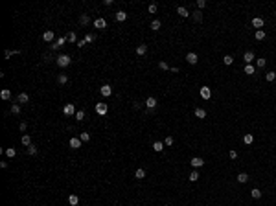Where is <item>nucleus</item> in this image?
Here are the masks:
<instances>
[{
    "label": "nucleus",
    "mask_w": 276,
    "mask_h": 206,
    "mask_svg": "<svg viewBox=\"0 0 276 206\" xmlns=\"http://www.w3.org/2000/svg\"><path fill=\"white\" fill-rule=\"evenodd\" d=\"M55 63H57V66H61V68H66L70 63H72V59H70V55L66 54H61L57 59H55Z\"/></svg>",
    "instance_id": "f257e3e1"
},
{
    "label": "nucleus",
    "mask_w": 276,
    "mask_h": 206,
    "mask_svg": "<svg viewBox=\"0 0 276 206\" xmlns=\"http://www.w3.org/2000/svg\"><path fill=\"white\" fill-rule=\"evenodd\" d=\"M199 96L203 98V99H206V101H210V99H212V88L206 87V85H203V87L199 88Z\"/></svg>",
    "instance_id": "f03ea898"
},
{
    "label": "nucleus",
    "mask_w": 276,
    "mask_h": 206,
    "mask_svg": "<svg viewBox=\"0 0 276 206\" xmlns=\"http://www.w3.org/2000/svg\"><path fill=\"white\" fill-rule=\"evenodd\" d=\"M190 164H192L193 169H201V167L204 166V158H203V156H193L192 160H190Z\"/></svg>",
    "instance_id": "7ed1b4c3"
},
{
    "label": "nucleus",
    "mask_w": 276,
    "mask_h": 206,
    "mask_svg": "<svg viewBox=\"0 0 276 206\" xmlns=\"http://www.w3.org/2000/svg\"><path fill=\"white\" fill-rule=\"evenodd\" d=\"M186 63L192 65V66H195V65L199 63V55L195 54V52H188V54H186Z\"/></svg>",
    "instance_id": "20e7f679"
},
{
    "label": "nucleus",
    "mask_w": 276,
    "mask_h": 206,
    "mask_svg": "<svg viewBox=\"0 0 276 206\" xmlns=\"http://www.w3.org/2000/svg\"><path fill=\"white\" fill-rule=\"evenodd\" d=\"M146 107L147 109H157L158 107V99L155 96H147V99H146Z\"/></svg>",
    "instance_id": "39448f33"
},
{
    "label": "nucleus",
    "mask_w": 276,
    "mask_h": 206,
    "mask_svg": "<svg viewBox=\"0 0 276 206\" xmlns=\"http://www.w3.org/2000/svg\"><path fill=\"white\" fill-rule=\"evenodd\" d=\"M250 24H252V28H256V29H262L263 24H265V20H263V17H254V18L250 20Z\"/></svg>",
    "instance_id": "423d86ee"
},
{
    "label": "nucleus",
    "mask_w": 276,
    "mask_h": 206,
    "mask_svg": "<svg viewBox=\"0 0 276 206\" xmlns=\"http://www.w3.org/2000/svg\"><path fill=\"white\" fill-rule=\"evenodd\" d=\"M63 112H65V116H76V107H74V103H66V105L63 107Z\"/></svg>",
    "instance_id": "0eeeda50"
},
{
    "label": "nucleus",
    "mask_w": 276,
    "mask_h": 206,
    "mask_svg": "<svg viewBox=\"0 0 276 206\" xmlns=\"http://www.w3.org/2000/svg\"><path fill=\"white\" fill-rule=\"evenodd\" d=\"M96 112L99 114V116H105L107 114V110H109V107H107V103H96Z\"/></svg>",
    "instance_id": "6e6552de"
},
{
    "label": "nucleus",
    "mask_w": 276,
    "mask_h": 206,
    "mask_svg": "<svg viewBox=\"0 0 276 206\" xmlns=\"http://www.w3.org/2000/svg\"><path fill=\"white\" fill-rule=\"evenodd\" d=\"M193 114H195V118H199V120H204L208 116V112L203 107H195V110H193Z\"/></svg>",
    "instance_id": "1a4fd4ad"
},
{
    "label": "nucleus",
    "mask_w": 276,
    "mask_h": 206,
    "mask_svg": "<svg viewBox=\"0 0 276 206\" xmlns=\"http://www.w3.org/2000/svg\"><path fill=\"white\" fill-rule=\"evenodd\" d=\"M254 59H256V55H254V52H252V50H247V52L243 54V61H245V65H250Z\"/></svg>",
    "instance_id": "9d476101"
},
{
    "label": "nucleus",
    "mask_w": 276,
    "mask_h": 206,
    "mask_svg": "<svg viewBox=\"0 0 276 206\" xmlns=\"http://www.w3.org/2000/svg\"><path fill=\"white\" fill-rule=\"evenodd\" d=\"M236 179H237V182H239V184H247L248 180H250V175H248V173H245V171H241V173H237V177H236Z\"/></svg>",
    "instance_id": "9b49d317"
},
{
    "label": "nucleus",
    "mask_w": 276,
    "mask_h": 206,
    "mask_svg": "<svg viewBox=\"0 0 276 206\" xmlns=\"http://www.w3.org/2000/svg\"><path fill=\"white\" fill-rule=\"evenodd\" d=\"M151 147H153V151H155V153H162L166 145H164V142H160V140H155Z\"/></svg>",
    "instance_id": "f8f14e48"
},
{
    "label": "nucleus",
    "mask_w": 276,
    "mask_h": 206,
    "mask_svg": "<svg viewBox=\"0 0 276 206\" xmlns=\"http://www.w3.org/2000/svg\"><path fill=\"white\" fill-rule=\"evenodd\" d=\"M177 15H179L180 18H188V17H190V11H188V8H184V6H179V8H177Z\"/></svg>",
    "instance_id": "ddd939ff"
},
{
    "label": "nucleus",
    "mask_w": 276,
    "mask_h": 206,
    "mask_svg": "<svg viewBox=\"0 0 276 206\" xmlns=\"http://www.w3.org/2000/svg\"><path fill=\"white\" fill-rule=\"evenodd\" d=\"M254 39H256L258 42L265 41V39H267V33H265V29H256V31H254Z\"/></svg>",
    "instance_id": "4468645a"
},
{
    "label": "nucleus",
    "mask_w": 276,
    "mask_h": 206,
    "mask_svg": "<svg viewBox=\"0 0 276 206\" xmlns=\"http://www.w3.org/2000/svg\"><path fill=\"white\" fill-rule=\"evenodd\" d=\"M99 94L105 96V98H109L110 94H112V87H110V85H103V87L99 88Z\"/></svg>",
    "instance_id": "2eb2a0df"
},
{
    "label": "nucleus",
    "mask_w": 276,
    "mask_h": 206,
    "mask_svg": "<svg viewBox=\"0 0 276 206\" xmlns=\"http://www.w3.org/2000/svg\"><path fill=\"white\" fill-rule=\"evenodd\" d=\"M243 144H245V145H252V144H254V135H252V133H245V135H243Z\"/></svg>",
    "instance_id": "dca6fc26"
},
{
    "label": "nucleus",
    "mask_w": 276,
    "mask_h": 206,
    "mask_svg": "<svg viewBox=\"0 0 276 206\" xmlns=\"http://www.w3.org/2000/svg\"><path fill=\"white\" fill-rule=\"evenodd\" d=\"M223 65L225 66H232L234 65V55H230V54L223 55Z\"/></svg>",
    "instance_id": "f3484780"
},
{
    "label": "nucleus",
    "mask_w": 276,
    "mask_h": 206,
    "mask_svg": "<svg viewBox=\"0 0 276 206\" xmlns=\"http://www.w3.org/2000/svg\"><path fill=\"white\" fill-rule=\"evenodd\" d=\"M262 195H263V192L260 190V188H252V190H250V197H252V199H256V201H260V199H262Z\"/></svg>",
    "instance_id": "a211bd4d"
},
{
    "label": "nucleus",
    "mask_w": 276,
    "mask_h": 206,
    "mask_svg": "<svg viewBox=\"0 0 276 206\" xmlns=\"http://www.w3.org/2000/svg\"><path fill=\"white\" fill-rule=\"evenodd\" d=\"M94 26H96L98 29H105V28H107V20L99 17V18H96V20H94Z\"/></svg>",
    "instance_id": "6ab92c4d"
},
{
    "label": "nucleus",
    "mask_w": 276,
    "mask_h": 206,
    "mask_svg": "<svg viewBox=\"0 0 276 206\" xmlns=\"http://www.w3.org/2000/svg\"><path fill=\"white\" fill-rule=\"evenodd\" d=\"M199 179H201V173H199V169H193L192 173L188 175V180H190V182H197Z\"/></svg>",
    "instance_id": "aec40b11"
},
{
    "label": "nucleus",
    "mask_w": 276,
    "mask_h": 206,
    "mask_svg": "<svg viewBox=\"0 0 276 206\" xmlns=\"http://www.w3.org/2000/svg\"><path fill=\"white\" fill-rule=\"evenodd\" d=\"M265 81L267 83H274L276 81V72L274 70H269V72L265 74Z\"/></svg>",
    "instance_id": "412c9836"
},
{
    "label": "nucleus",
    "mask_w": 276,
    "mask_h": 206,
    "mask_svg": "<svg viewBox=\"0 0 276 206\" xmlns=\"http://www.w3.org/2000/svg\"><path fill=\"white\" fill-rule=\"evenodd\" d=\"M54 37H55V33L52 31V29H48V31H44V33H42V41H46V42L54 41Z\"/></svg>",
    "instance_id": "4be33fe9"
},
{
    "label": "nucleus",
    "mask_w": 276,
    "mask_h": 206,
    "mask_svg": "<svg viewBox=\"0 0 276 206\" xmlns=\"http://www.w3.org/2000/svg\"><path fill=\"white\" fill-rule=\"evenodd\" d=\"M81 140H79V138H70V147H72V149H79V147H81Z\"/></svg>",
    "instance_id": "5701e85b"
},
{
    "label": "nucleus",
    "mask_w": 276,
    "mask_h": 206,
    "mask_svg": "<svg viewBox=\"0 0 276 206\" xmlns=\"http://www.w3.org/2000/svg\"><path fill=\"white\" fill-rule=\"evenodd\" d=\"M146 54H147V44H138L136 46V55L142 57V55H146Z\"/></svg>",
    "instance_id": "b1692460"
},
{
    "label": "nucleus",
    "mask_w": 276,
    "mask_h": 206,
    "mask_svg": "<svg viewBox=\"0 0 276 206\" xmlns=\"http://www.w3.org/2000/svg\"><path fill=\"white\" fill-rule=\"evenodd\" d=\"M243 74H247V76H254V74H256V66H252V65H245Z\"/></svg>",
    "instance_id": "393cba45"
},
{
    "label": "nucleus",
    "mask_w": 276,
    "mask_h": 206,
    "mask_svg": "<svg viewBox=\"0 0 276 206\" xmlns=\"http://www.w3.org/2000/svg\"><path fill=\"white\" fill-rule=\"evenodd\" d=\"M135 179H138V180L146 179V169L144 167H138L136 171H135Z\"/></svg>",
    "instance_id": "a878e982"
},
{
    "label": "nucleus",
    "mask_w": 276,
    "mask_h": 206,
    "mask_svg": "<svg viewBox=\"0 0 276 206\" xmlns=\"http://www.w3.org/2000/svg\"><path fill=\"white\" fill-rule=\"evenodd\" d=\"M65 42H66V37H59V39H57V42H55V44H52V50H59Z\"/></svg>",
    "instance_id": "bb28decb"
},
{
    "label": "nucleus",
    "mask_w": 276,
    "mask_h": 206,
    "mask_svg": "<svg viewBox=\"0 0 276 206\" xmlns=\"http://www.w3.org/2000/svg\"><path fill=\"white\" fill-rule=\"evenodd\" d=\"M114 17H116V20H118V22L127 20V13H125V11H122V9H120V11H116V15H114Z\"/></svg>",
    "instance_id": "cd10ccee"
},
{
    "label": "nucleus",
    "mask_w": 276,
    "mask_h": 206,
    "mask_svg": "<svg viewBox=\"0 0 276 206\" xmlns=\"http://www.w3.org/2000/svg\"><path fill=\"white\" fill-rule=\"evenodd\" d=\"M192 17H193V20H195V22H199V24L203 22V11H199V9H197V11H193V13H192Z\"/></svg>",
    "instance_id": "c85d7f7f"
},
{
    "label": "nucleus",
    "mask_w": 276,
    "mask_h": 206,
    "mask_svg": "<svg viewBox=\"0 0 276 206\" xmlns=\"http://www.w3.org/2000/svg\"><path fill=\"white\" fill-rule=\"evenodd\" d=\"M160 28H162V22H160L158 18H155V20H151V29H153V31H158Z\"/></svg>",
    "instance_id": "c756f323"
},
{
    "label": "nucleus",
    "mask_w": 276,
    "mask_h": 206,
    "mask_svg": "<svg viewBox=\"0 0 276 206\" xmlns=\"http://www.w3.org/2000/svg\"><path fill=\"white\" fill-rule=\"evenodd\" d=\"M0 98H2V99H6V101H8V99H11V90H9V88H4V90L0 92Z\"/></svg>",
    "instance_id": "7c9ffc66"
},
{
    "label": "nucleus",
    "mask_w": 276,
    "mask_h": 206,
    "mask_svg": "<svg viewBox=\"0 0 276 206\" xmlns=\"http://www.w3.org/2000/svg\"><path fill=\"white\" fill-rule=\"evenodd\" d=\"M17 99H19V103H28V101H29V96H28L26 92H20Z\"/></svg>",
    "instance_id": "2f4dec72"
},
{
    "label": "nucleus",
    "mask_w": 276,
    "mask_h": 206,
    "mask_svg": "<svg viewBox=\"0 0 276 206\" xmlns=\"http://www.w3.org/2000/svg\"><path fill=\"white\" fill-rule=\"evenodd\" d=\"M169 65L166 63V61H158V70H162V72H169Z\"/></svg>",
    "instance_id": "473e14b6"
},
{
    "label": "nucleus",
    "mask_w": 276,
    "mask_h": 206,
    "mask_svg": "<svg viewBox=\"0 0 276 206\" xmlns=\"http://www.w3.org/2000/svg\"><path fill=\"white\" fill-rule=\"evenodd\" d=\"M195 6H197V9H199V11H203V9L208 6V2H206V0H197V2H195Z\"/></svg>",
    "instance_id": "72a5a7b5"
},
{
    "label": "nucleus",
    "mask_w": 276,
    "mask_h": 206,
    "mask_svg": "<svg viewBox=\"0 0 276 206\" xmlns=\"http://www.w3.org/2000/svg\"><path fill=\"white\" fill-rule=\"evenodd\" d=\"M68 203H70V206H77L79 197H77V195H68Z\"/></svg>",
    "instance_id": "f704fd0d"
},
{
    "label": "nucleus",
    "mask_w": 276,
    "mask_h": 206,
    "mask_svg": "<svg viewBox=\"0 0 276 206\" xmlns=\"http://www.w3.org/2000/svg\"><path fill=\"white\" fill-rule=\"evenodd\" d=\"M20 142H22V145L29 147V145H31V138H29V135H24V136L20 138Z\"/></svg>",
    "instance_id": "c9c22d12"
},
{
    "label": "nucleus",
    "mask_w": 276,
    "mask_h": 206,
    "mask_svg": "<svg viewBox=\"0 0 276 206\" xmlns=\"http://www.w3.org/2000/svg\"><path fill=\"white\" fill-rule=\"evenodd\" d=\"M88 22H90V17H88V15H81V17H79V24H81V26H87Z\"/></svg>",
    "instance_id": "e433bc0d"
},
{
    "label": "nucleus",
    "mask_w": 276,
    "mask_h": 206,
    "mask_svg": "<svg viewBox=\"0 0 276 206\" xmlns=\"http://www.w3.org/2000/svg\"><path fill=\"white\" fill-rule=\"evenodd\" d=\"M173 142H175V138L171 136V135L164 138V145H166V147H171V145H173Z\"/></svg>",
    "instance_id": "4c0bfd02"
},
{
    "label": "nucleus",
    "mask_w": 276,
    "mask_h": 206,
    "mask_svg": "<svg viewBox=\"0 0 276 206\" xmlns=\"http://www.w3.org/2000/svg\"><path fill=\"white\" fill-rule=\"evenodd\" d=\"M265 65H267V59H265V57H260V59H256V66H258V68H263Z\"/></svg>",
    "instance_id": "58836bf2"
},
{
    "label": "nucleus",
    "mask_w": 276,
    "mask_h": 206,
    "mask_svg": "<svg viewBox=\"0 0 276 206\" xmlns=\"http://www.w3.org/2000/svg\"><path fill=\"white\" fill-rule=\"evenodd\" d=\"M147 11H149L151 15H155L157 11H158V4H149V6H147Z\"/></svg>",
    "instance_id": "ea45409f"
},
{
    "label": "nucleus",
    "mask_w": 276,
    "mask_h": 206,
    "mask_svg": "<svg viewBox=\"0 0 276 206\" xmlns=\"http://www.w3.org/2000/svg\"><path fill=\"white\" fill-rule=\"evenodd\" d=\"M57 81H59V85H65V83H68V76H66V74H61V76L57 77Z\"/></svg>",
    "instance_id": "a19ab883"
},
{
    "label": "nucleus",
    "mask_w": 276,
    "mask_h": 206,
    "mask_svg": "<svg viewBox=\"0 0 276 206\" xmlns=\"http://www.w3.org/2000/svg\"><path fill=\"white\" fill-rule=\"evenodd\" d=\"M66 41H68V42H77V37H76V33H74V31H70L68 35H66Z\"/></svg>",
    "instance_id": "79ce46f5"
},
{
    "label": "nucleus",
    "mask_w": 276,
    "mask_h": 206,
    "mask_svg": "<svg viewBox=\"0 0 276 206\" xmlns=\"http://www.w3.org/2000/svg\"><path fill=\"white\" fill-rule=\"evenodd\" d=\"M20 54V50H6V52H4V55H6V57H11V55H19Z\"/></svg>",
    "instance_id": "37998d69"
},
{
    "label": "nucleus",
    "mask_w": 276,
    "mask_h": 206,
    "mask_svg": "<svg viewBox=\"0 0 276 206\" xmlns=\"http://www.w3.org/2000/svg\"><path fill=\"white\" fill-rule=\"evenodd\" d=\"M11 114H20V105H19V103H13V105H11Z\"/></svg>",
    "instance_id": "c03bdc74"
},
{
    "label": "nucleus",
    "mask_w": 276,
    "mask_h": 206,
    "mask_svg": "<svg viewBox=\"0 0 276 206\" xmlns=\"http://www.w3.org/2000/svg\"><path fill=\"white\" fill-rule=\"evenodd\" d=\"M228 156H230V160H237V156H239V153L236 151V149H230V151H228Z\"/></svg>",
    "instance_id": "a18cd8bd"
},
{
    "label": "nucleus",
    "mask_w": 276,
    "mask_h": 206,
    "mask_svg": "<svg viewBox=\"0 0 276 206\" xmlns=\"http://www.w3.org/2000/svg\"><path fill=\"white\" fill-rule=\"evenodd\" d=\"M4 153H6V155H8L9 158H13L15 155H17V151H15L13 147H8V149H6V151H4Z\"/></svg>",
    "instance_id": "49530a36"
},
{
    "label": "nucleus",
    "mask_w": 276,
    "mask_h": 206,
    "mask_svg": "<svg viewBox=\"0 0 276 206\" xmlns=\"http://www.w3.org/2000/svg\"><path fill=\"white\" fill-rule=\"evenodd\" d=\"M76 120H77V122L85 120V110H77V112H76Z\"/></svg>",
    "instance_id": "de8ad7c7"
},
{
    "label": "nucleus",
    "mask_w": 276,
    "mask_h": 206,
    "mask_svg": "<svg viewBox=\"0 0 276 206\" xmlns=\"http://www.w3.org/2000/svg\"><path fill=\"white\" fill-rule=\"evenodd\" d=\"M94 39H96V37H94V33H87V35H85V42H87V44H88V42H92Z\"/></svg>",
    "instance_id": "09e8293b"
},
{
    "label": "nucleus",
    "mask_w": 276,
    "mask_h": 206,
    "mask_svg": "<svg viewBox=\"0 0 276 206\" xmlns=\"http://www.w3.org/2000/svg\"><path fill=\"white\" fill-rule=\"evenodd\" d=\"M79 140H81V142H88V140H90V135H88V133H81V135H79Z\"/></svg>",
    "instance_id": "8fccbe9b"
},
{
    "label": "nucleus",
    "mask_w": 276,
    "mask_h": 206,
    "mask_svg": "<svg viewBox=\"0 0 276 206\" xmlns=\"http://www.w3.org/2000/svg\"><path fill=\"white\" fill-rule=\"evenodd\" d=\"M28 153H29V155H37V147H35V145L31 144V145L28 147Z\"/></svg>",
    "instance_id": "3c124183"
},
{
    "label": "nucleus",
    "mask_w": 276,
    "mask_h": 206,
    "mask_svg": "<svg viewBox=\"0 0 276 206\" xmlns=\"http://www.w3.org/2000/svg\"><path fill=\"white\" fill-rule=\"evenodd\" d=\"M169 72H171V74H179L180 68H179V66H171V68H169Z\"/></svg>",
    "instance_id": "603ef678"
},
{
    "label": "nucleus",
    "mask_w": 276,
    "mask_h": 206,
    "mask_svg": "<svg viewBox=\"0 0 276 206\" xmlns=\"http://www.w3.org/2000/svg\"><path fill=\"white\" fill-rule=\"evenodd\" d=\"M85 44H87V42H85V39H81V41H77V46H79V48H83Z\"/></svg>",
    "instance_id": "864d4df0"
},
{
    "label": "nucleus",
    "mask_w": 276,
    "mask_h": 206,
    "mask_svg": "<svg viewBox=\"0 0 276 206\" xmlns=\"http://www.w3.org/2000/svg\"><path fill=\"white\" fill-rule=\"evenodd\" d=\"M135 109H142V103H138V101H135V105H133Z\"/></svg>",
    "instance_id": "5fc2aeb1"
},
{
    "label": "nucleus",
    "mask_w": 276,
    "mask_h": 206,
    "mask_svg": "<svg viewBox=\"0 0 276 206\" xmlns=\"http://www.w3.org/2000/svg\"><path fill=\"white\" fill-rule=\"evenodd\" d=\"M26 127H28L26 122H22V124H20V131H26Z\"/></svg>",
    "instance_id": "6e6d98bb"
},
{
    "label": "nucleus",
    "mask_w": 276,
    "mask_h": 206,
    "mask_svg": "<svg viewBox=\"0 0 276 206\" xmlns=\"http://www.w3.org/2000/svg\"><path fill=\"white\" fill-rule=\"evenodd\" d=\"M274 18H276V13H274Z\"/></svg>",
    "instance_id": "4d7b16f0"
},
{
    "label": "nucleus",
    "mask_w": 276,
    "mask_h": 206,
    "mask_svg": "<svg viewBox=\"0 0 276 206\" xmlns=\"http://www.w3.org/2000/svg\"><path fill=\"white\" fill-rule=\"evenodd\" d=\"M247 206H248V204H247Z\"/></svg>",
    "instance_id": "13d9d810"
}]
</instances>
